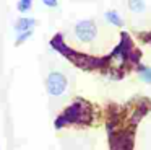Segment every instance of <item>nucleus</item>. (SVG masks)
Listing matches in <instances>:
<instances>
[{
	"instance_id": "f257e3e1",
	"label": "nucleus",
	"mask_w": 151,
	"mask_h": 150,
	"mask_svg": "<svg viewBox=\"0 0 151 150\" xmlns=\"http://www.w3.org/2000/svg\"><path fill=\"white\" fill-rule=\"evenodd\" d=\"M75 36L81 42H91L98 36V26L93 20H81L75 25Z\"/></svg>"
},
{
	"instance_id": "f03ea898",
	"label": "nucleus",
	"mask_w": 151,
	"mask_h": 150,
	"mask_svg": "<svg viewBox=\"0 0 151 150\" xmlns=\"http://www.w3.org/2000/svg\"><path fill=\"white\" fill-rule=\"evenodd\" d=\"M67 85H68V82H67V77L63 74H60V72H50L46 80V90L52 96H60L67 90Z\"/></svg>"
},
{
	"instance_id": "7ed1b4c3",
	"label": "nucleus",
	"mask_w": 151,
	"mask_h": 150,
	"mask_svg": "<svg viewBox=\"0 0 151 150\" xmlns=\"http://www.w3.org/2000/svg\"><path fill=\"white\" fill-rule=\"evenodd\" d=\"M36 25V20L34 18H20L15 23V31L17 33H23V31H29L34 28Z\"/></svg>"
},
{
	"instance_id": "20e7f679",
	"label": "nucleus",
	"mask_w": 151,
	"mask_h": 150,
	"mask_svg": "<svg viewBox=\"0 0 151 150\" xmlns=\"http://www.w3.org/2000/svg\"><path fill=\"white\" fill-rule=\"evenodd\" d=\"M106 20H107V23H111L112 26H119V28H122L124 26V20H122V16L119 15L115 10H109V12H106Z\"/></svg>"
},
{
	"instance_id": "39448f33",
	"label": "nucleus",
	"mask_w": 151,
	"mask_h": 150,
	"mask_svg": "<svg viewBox=\"0 0 151 150\" xmlns=\"http://www.w3.org/2000/svg\"><path fill=\"white\" fill-rule=\"evenodd\" d=\"M137 72H138V77H140L141 82H145V83H150V85H151V67L138 64Z\"/></svg>"
},
{
	"instance_id": "423d86ee",
	"label": "nucleus",
	"mask_w": 151,
	"mask_h": 150,
	"mask_svg": "<svg viewBox=\"0 0 151 150\" xmlns=\"http://www.w3.org/2000/svg\"><path fill=\"white\" fill-rule=\"evenodd\" d=\"M128 8L133 13H141L146 8V3H145V0H128Z\"/></svg>"
},
{
	"instance_id": "0eeeda50",
	"label": "nucleus",
	"mask_w": 151,
	"mask_h": 150,
	"mask_svg": "<svg viewBox=\"0 0 151 150\" xmlns=\"http://www.w3.org/2000/svg\"><path fill=\"white\" fill-rule=\"evenodd\" d=\"M31 7H33V0H20L17 8H18V12L26 13V12H29V10H31Z\"/></svg>"
},
{
	"instance_id": "6e6552de",
	"label": "nucleus",
	"mask_w": 151,
	"mask_h": 150,
	"mask_svg": "<svg viewBox=\"0 0 151 150\" xmlns=\"http://www.w3.org/2000/svg\"><path fill=\"white\" fill-rule=\"evenodd\" d=\"M33 36V29H29V31H23V33H18V38H17V44H21V42L28 41V39Z\"/></svg>"
},
{
	"instance_id": "1a4fd4ad",
	"label": "nucleus",
	"mask_w": 151,
	"mask_h": 150,
	"mask_svg": "<svg viewBox=\"0 0 151 150\" xmlns=\"http://www.w3.org/2000/svg\"><path fill=\"white\" fill-rule=\"evenodd\" d=\"M42 3L46 7H49V8H55L57 7V0H42Z\"/></svg>"
}]
</instances>
